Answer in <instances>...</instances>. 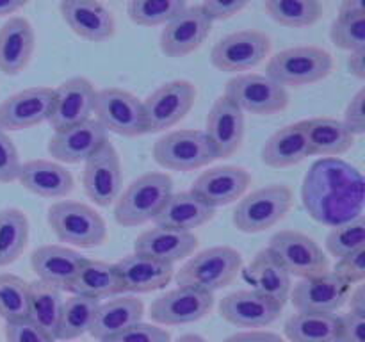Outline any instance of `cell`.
I'll return each instance as SVG.
<instances>
[{
	"instance_id": "5bb4252c",
	"label": "cell",
	"mask_w": 365,
	"mask_h": 342,
	"mask_svg": "<svg viewBox=\"0 0 365 342\" xmlns=\"http://www.w3.org/2000/svg\"><path fill=\"white\" fill-rule=\"evenodd\" d=\"M96 89L86 77L68 78L66 82L53 89L52 109L48 123L53 132H63L66 128L81 125L91 120L95 113Z\"/></svg>"
},
{
	"instance_id": "d590c367",
	"label": "cell",
	"mask_w": 365,
	"mask_h": 342,
	"mask_svg": "<svg viewBox=\"0 0 365 342\" xmlns=\"http://www.w3.org/2000/svg\"><path fill=\"white\" fill-rule=\"evenodd\" d=\"M61 310H63V296L59 289L34 280L29 284V317L39 330L56 341L57 326H59Z\"/></svg>"
},
{
	"instance_id": "ab89813d",
	"label": "cell",
	"mask_w": 365,
	"mask_h": 342,
	"mask_svg": "<svg viewBox=\"0 0 365 342\" xmlns=\"http://www.w3.org/2000/svg\"><path fill=\"white\" fill-rule=\"evenodd\" d=\"M187 7L184 0H130L127 4L128 18L141 27L166 25Z\"/></svg>"
},
{
	"instance_id": "8992f818",
	"label": "cell",
	"mask_w": 365,
	"mask_h": 342,
	"mask_svg": "<svg viewBox=\"0 0 365 342\" xmlns=\"http://www.w3.org/2000/svg\"><path fill=\"white\" fill-rule=\"evenodd\" d=\"M292 191L285 184H271L250 192L234 209L235 228L245 234H260L280 223L292 207Z\"/></svg>"
},
{
	"instance_id": "7402d4cb",
	"label": "cell",
	"mask_w": 365,
	"mask_h": 342,
	"mask_svg": "<svg viewBox=\"0 0 365 342\" xmlns=\"http://www.w3.org/2000/svg\"><path fill=\"white\" fill-rule=\"evenodd\" d=\"M284 306L255 291H237L225 296L220 314L225 321L239 328H264L280 317Z\"/></svg>"
},
{
	"instance_id": "277c9868",
	"label": "cell",
	"mask_w": 365,
	"mask_h": 342,
	"mask_svg": "<svg viewBox=\"0 0 365 342\" xmlns=\"http://www.w3.org/2000/svg\"><path fill=\"white\" fill-rule=\"evenodd\" d=\"M334 70V57L319 46H294L274 53L266 75L282 88H302L323 81Z\"/></svg>"
},
{
	"instance_id": "ac0fdd59",
	"label": "cell",
	"mask_w": 365,
	"mask_h": 342,
	"mask_svg": "<svg viewBox=\"0 0 365 342\" xmlns=\"http://www.w3.org/2000/svg\"><path fill=\"white\" fill-rule=\"evenodd\" d=\"M252 184V175L239 166H217L203 171L192 184L191 192L216 210L242 198Z\"/></svg>"
},
{
	"instance_id": "ba28073f",
	"label": "cell",
	"mask_w": 365,
	"mask_h": 342,
	"mask_svg": "<svg viewBox=\"0 0 365 342\" xmlns=\"http://www.w3.org/2000/svg\"><path fill=\"white\" fill-rule=\"evenodd\" d=\"M269 249L284 266L289 276L314 278L330 273L327 253L309 235L294 230H280L271 237Z\"/></svg>"
},
{
	"instance_id": "d6a6232c",
	"label": "cell",
	"mask_w": 365,
	"mask_h": 342,
	"mask_svg": "<svg viewBox=\"0 0 365 342\" xmlns=\"http://www.w3.org/2000/svg\"><path fill=\"white\" fill-rule=\"evenodd\" d=\"M310 155H321L323 159L337 157L351 150L355 135L344 127V123L334 118H314L303 120Z\"/></svg>"
},
{
	"instance_id": "603a6c76",
	"label": "cell",
	"mask_w": 365,
	"mask_h": 342,
	"mask_svg": "<svg viewBox=\"0 0 365 342\" xmlns=\"http://www.w3.org/2000/svg\"><path fill=\"white\" fill-rule=\"evenodd\" d=\"M106 141L107 132L102 125L96 120H88L63 132H56L46 150L59 162L81 164L86 162Z\"/></svg>"
},
{
	"instance_id": "836d02e7",
	"label": "cell",
	"mask_w": 365,
	"mask_h": 342,
	"mask_svg": "<svg viewBox=\"0 0 365 342\" xmlns=\"http://www.w3.org/2000/svg\"><path fill=\"white\" fill-rule=\"evenodd\" d=\"M310 157L303 123L287 125L274 132L262 146V162L269 167H289Z\"/></svg>"
},
{
	"instance_id": "7bdbcfd3",
	"label": "cell",
	"mask_w": 365,
	"mask_h": 342,
	"mask_svg": "<svg viewBox=\"0 0 365 342\" xmlns=\"http://www.w3.org/2000/svg\"><path fill=\"white\" fill-rule=\"evenodd\" d=\"M330 38L337 48L359 52L365 50V13L362 14H339L331 24Z\"/></svg>"
},
{
	"instance_id": "f35d334b",
	"label": "cell",
	"mask_w": 365,
	"mask_h": 342,
	"mask_svg": "<svg viewBox=\"0 0 365 342\" xmlns=\"http://www.w3.org/2000/svg\"><path fill=\"white\" fill-rule=\"evenodd\" d=\"M264 9L277 24L292 28L310 27L323 16V6L317 0H266Z\"/></svg>"
},
{
	"instance_id": "9f6ffc18",
	"label": "cell",
	"mask_w": 365,
	"mask_h": 342,
	"mask_svg": "<svg viewBox=\"0 0 365 342\" xmlns=\"http://www.w3.org/2000/svg\"><path fill=\"white\" fill-rule=\"evenodd\" d=\"M365 13V4L362 0H346L339 7V14H362Z\"/></svg>"
},
{
	"instance_id": "d6986e66",
	"label": "cell",
	"mask_w": 365,
	"mask_h": 342,
	"mask_svg": "<svg viewBox=\"0 0 365 342\" xmlns=\"http://www.w3.org/2000/svg\"><path fill=\"white\" fill-rule=\"evenodd\" d=\"M59 11L68 27L91 43L107 41L116 32V20L109 7L96 0H66L59 4Z\"/></svg>"
},
{
	"instance_id": "f5cc1de1",
	"label": "cell",
	"mask_w": 365,
	"mask_h": 342,
	"mask_svg": "<svg viewBox=\"0 0 365 342\" xmlns=\"http://www.w3.org/2000/svg\"><path fill=\"white\" fill-rule=\"evenodd\" d=\"M348 68L355 77L365 78V50H359V52L349 53Z\"/></svg>"
},
{
	"instance_id": "1f68e13d",
	"label": "cell",
	"mask_w": 365,
	"mask_h": 342,
	"mask_svg": "<svg viewBox=\"0 0 365 342\" xmlns=\"http://www.w3.org/2000/svg\"><path fill=\"white\" fill-rule=\"evenodd\" d=\"M143 316H145V305L141 299L134 298V296L109 299L98 306L95 323H93L89 333L96 341H103V338L114 337L127 328L141 323Z\"/></svg>"
},
{
	"instance_id": "4fadbf2b",
	"label": "cell",
	"mask_w": 365,
	"mask_h": 342,
	"mask_svg": "<svg viewBox=\"0 0 365 342\" xmlns=\"http://www.w3.org/2000/svg\"><path fill=\"white\" fill-rule=\"evenodd\" d=\"M123 184L121 160L118 150L107 139L88 160H86L82 185L84 192L95 205L109 207L118 200Z\"/></svg>"
},
{
	"instance_id": "60d3db41",
	"label": "cell",
	"mask_w": 365,
	"mask_h": 342,
	"mask_svg": "<svg viewBox=\"0 0 365 342\" xmlns=\"http://www.w3.org/2000/svg\"><path fill=\"white\" fill-rule=\"evenodd\" d=\"M0 317L6 323L29 317V281L16 274H0Z\"/></svg>"
},
{
	"instance_id": "6da1fadb",
	"label": "cell",
	"mask_w": 365,
	"mask_h": 342,
	"mask_svg": "<svg viewBox=\"0 0 365 342\" xmlns=\"http://www.w3.org/2000/svg\"><path fill=\"white\" fill-rule=\"evenodd\" d=\"M302 202L312 219L331 228L362 217V173L339 157L316 160L303 178Z\"/></svg>"
},
{
	"instance_id": "11a10c76",
	"label": "cell",
	"mask_w": 365,
	"mask_h": 342,
	"mask_svg": "<svg viewBox=\"0 0 365 342\" xmlns=\"http://www.w3.org/2000/svg\"><path fill=\"white\" fill-rule=\"evenodd\" d=\"M25 7V0H0V18L18 13Z\"/></svg>"
},
{
	"instance_id": "4dcf8cb0",
	"label": "cell",
	"mask_w": 365,
	"mask_h": 342,
	"mask_svg": "<svg viewBox=\"0 0 365 342\" xmlns=\"http://www.w3.org/2000/svg\"><path fill=\"white\" fill-rule=\"evenodd\" d=\"M216 210L207 207L205 203L200 202L191 191L177 192L171 195L166 205L157 214L155 221L157 227L170 228L177 232H192L195 228L209 223L214 217Z\"/></svg>"
},
{
	"instance_id": "cb8c5ba5",
	"label": "cell",
	"mask_w": 365,
	"mask_h": 342,
	"mask_svg": "<svg viewBox=\"0 0 365 342\" xmlns=\"http://www.w3.org/2000/svg\"><path fill=\"white\" fill-rule=\"evenodd\" d=\"M123 292L145 294V292L160 291L173 280L175 267L150 256L132 253L114 264Z\"/></svg>"
},
{
	"instance_id": "4316f807",
	"label": "cell",
	"mask_w": 365,
	"mask_h": 342,
	"mask_svg": "<svg viewBox=\"0 0 365 342\" xmlns=\"http://www.w3.org/2000/svg\"><path fill=\"white\" fill-rule=\"evenodd\" d=\"M36 48V34L31 21L24 16H11L0 27V71L18 75L27 68Z\"/></svg>"
},
{
	"instance_id": "d4e9b609",
	"label": "cell",
	"mask_w": 365,
	"mask_h": 342,
	"mask_svg": "<svg viewBox=\"0 0 365 342\" xmlns=\"http://www.w3.org/2000/svg\"><path fill=\"white\" fill-rule=\"evenodd\" d=\"M196 248H198V237L192 232H177L163 227L143 232L134 242V253L171 266L191 256Z\"/></svg>"
},
{
	"instance_id": "816d5d0a",
	"label": "cell",
	"mask_w": 365,
	"mask_h": 342,
	"mask_svg": "<svg viewBox=\"0 0 365 342\" xmlns=\"http://www.w3.org/2000/svg\"><path fill=\"white\" fill-rule=\"evenodd\" d=\"M223 342H284V338L271 331H242L225 338Z\"/></svg>"
},
{
	"instance_id": "2e32d148",
	"label": "cell",
	"mask_w": 365,
	"mask_h": 342,
	"mask_svg": "<svg viewBox=\"0 0 365 342\" xmlns=\"http://www.w3.org/2000/svg\"><path fill=\"white\" fill-rule=\"evenodd\" d=\"M214 309V294L196 289L178 287L153 299L150 305V317L153 323L164 326L189 324L209 316Z\"/></svg>"
},
{
	"instance_id": "f907efd6",
	"label": "cell",
	"mask_w": 365,
	"mask_h": 342,
	"mask_svg": "<svg viewBox=\"0 0 365 342\" xmlns=\"http://www.w3.org/2000/svg\"><path fill=\"white\" fill-rule=\"evenodd\" d=\"M341 342H365V316L348 312L341 317Z\"/></svg>"
},
{
	"instance_id": "ee69618b",
	"label": "cell",
	"mask_w": 365,
	"mask_h": 342,
	"mask_svg": "<svg viewBox=\"0 0 365 342\" xmlns=\"http://www.w3.org/2000/svg\"><path fill=\"white\" fill-rule=\"evenodd\" d=\"M171 335L170 331L164 328L157 326V324H146L138 323L134 326L127 328L121 333L114 335V337L103 338L100 342H170Z\"/></svg>"
},
{
	"instance_id": "7c38bea8",
	"label": "cell",
	"mask_w": 365,
	"mask_h": 342,
	"mask_svg": "<svg viewBox=\"0 0 365 342\" xmlns=\"http://www.w3.org/2000/svg\"><path fill=\"white\" fill-rule=\"evenodd\" d=\"M271 52L269 36L260 31H237L221 38L210 52L214 68L227 73L259 66Z\"/></svg>"
},
{
	"instance_id": "44dd1931",
	"label": "cell",
	"mask_w": 365,
	"mask_h": 342,
	"mask_svg": "<svg viewBox=\"0 0 365 342\" xmlns=\"http://www.w3.org/2000/svg\"><path fill=\"white\" fill-rule=\"evenodd\" d=\"M203 132L214 146L217 159L232 157L245 139V113L225 95L220 96L207 116Z\"/></svg>"
},
{
	"instance_id": "9c48e42d",
	"label": "cell",
	"mask_w": 365,
	"mask_h": 342,
	"mask_svg": "<svg viewBox=\"0 0 365 342\" xmlns=\"http://www.w3.org/2000/svg\"><path fill=\"white\" fill-rule=\"evenodd\" d=\"M225 96L242 113L255 116H271L289 105L287 89L260 73H245L230 78L225 88Z\"/></svg>"
},
{
	"instance_id": "7dc6e473",
	"label": "cell",
	"mask_w": 365,
	"mask_h": 342,
	"mask_svg": "<svg viewBox=\"0 0 365 342\" xmlns=\"http://www.w3.org/2000/svg\"><path fill=\"white\" fill-rule=\"evenodd\" d=\"M6 341L7 342H53L52 337L39 330L31 319L14 321V323H6Z\"/></svg>"
},
{
	"instance_id": "484cf974",
	"label": "cell",
	"mask_w": 365,
	"mask_h": 342,
	"mask_svg": "<svg viewBox=\"0 0 365 342\" xmlns=\"http://www.w3.org/2000/svg\"><path fill=\"white\" fill-rule=\"evenodd\" d=\"M84 262V256L75 249L66 246H39L31 255V266L39 281L59 289L61 292L68 291L78 267Z\"/></svg>"
},
{
	"instance_id": "7a4b0ae2",
	"label": "cell",
	"mask_w": 365,
	"mask_h": 342,
	"mask_svg": "<svg viewBox=\"0 0 365 342\" xmlns=\"http://www.w3.org/2000/svg\"><path fill=\"white\" fill-rule=\"evenodd\" d=\"M173 195V180L166 173H145L135 178L118 196L114 205V219L121 227H139L155 219L170 196Z\"/></svg>"
},
{
	"instance_id": "f546056e",
	"label": "cell",
	"mask_w": 365,
	"mask_h": 342,
	"mask_svg": "<svg viewBox=\"0 0 365 342\" xmlns=\"http://www.w3.org/2000/svg\"><path fill=\"white\" fill-rule=\"evenodd\" d=\"M66 292L100 301V299L123 294V289H121L114 264L84 259L71 284L68 285Z\"/></svg>"
},
{
	"instance_id": "3957f363",
	"label": "cell",
	"mask_w": 365,
	"mask_h": 342,
	"mask_svg": "<svg viewBox=\"0 0 365 342\" xmlns=\"http://www.w3.org/2000/svg\"><path fill=\"white\" fill-rule=\"evenodd\" d=\"M242 267V256L230 246H214L189 259L177 273L178 287L214 294L235 280Z\"/></svg>"
},
{
	"instance_id": "ffe728a7",
	"label": "cell",
	"mask_w": 365,
	"mask_h": 342,
	"mask_svg": "<svg viewBox=\"0 0 365 342\" xmlns=\"http://www.w3.org/2000/svg\"><path fill=\"white\" fill-rule=\"evenodd\" d=\"M53 89L29 88L9 96L0 103V128L24 130L48 121L52 109Z\"/></svg>"
},
{
	"instance_id": "6f0895ef",
	"label": "cell",
	"mask_w": 365,
	"mask_h": 342,
	"mask_svg": "<svg viewBox=\"0 0 365 342\" xmlns=\"http://www.w3.org/2000/svg\"><path fill=\"white\" fill-rule=\"evenodd\" d=\"M177 342H207V341L196 333H185V335H182Z\"/></svg>"
},
{
	"instance_id": "bcb514c9",
	"label": "cell",
	"mask_w": 365,
	"mask_h": 342,
	"mask_svg": "<svg viewBox=\"0 0 365 342\" xmlns=\"http://www.w3.org/2000/svg\"><path fill=\"white\" fill-rule=\"evenodd\" d=\"M335 274L348 281L349 285L364 284L365 280V248L356 249V252L349 253V255L339 259L337 266H335Z\"/></svg>"
},
{
	"instance_id": "e0dca14e",
	"label": "cell",
	"mask_w": 365,
	"mask_h": 342,
	"mask_svg": "<svg viewBox=\"0 0 365 342\" xmlns=\"http://www.w3.org/2000/svg\"><path fill=\"white\" fill-rule=\"evenodd\" d=\"M212 21L205 16L202 7L187 6L170 24H166L160 34V50L168 57H185L198 50L209 38Z\"/></svg>"
},
{
	"instance_id": "30bf717a",
	"label": "cell",
	"mask_w": 365,
	"mask_h": 342,
	"mask_svg": "<svg viewBox=\"0 0 365 342\" xmlns=\"http://www.w3.org/2000/svg\"><path fill=\"white\" fill-rule=\"evenodd\" d=\"M93 114L106 132H113L123 138H138L146 134L143 102L125 89L107 88L96 93Z\"/></svg>"
},
{
	"instance_id": "52a82bcc",
	"label": "cell",
	"mask_w": 365,
	"mask_h": 342,
	"mask_svg": "<svg viewBox=\"0 0 365 342\" xmlns=\"http://www.w3.org/2000/svg\"><path fill=\"white\" fill-rule=\"evenodd\" d=\"M153 159L164 170L195 171L209 166L217 155L205 132L184 128L157 139L153 145Z\"/></svg>"
},
{
	"instance_id": "83f0119b",
	"label": "cell",
	"mask_w": 365,
	"mask_h": 342,
	"mask_svg": "<svg viewBox=\"0 0 365 342\" xmlns=\"http://www.w3.org/2000/svg\"><path fill=\"white\" fill-rule=\"evenodd\" d=\"M18 182L41 198H64L75 187L70 171L52 160H29L21 164Z\"/></svg>"
},
{
	"instance_id": "74e56055",
	"label": "cell",
	"mask_w": 365,
	"mask_h": 342,
	"mask_svg": "<svg viewBox=\"0 0 365 342\" xmlns=\"http://www.w3.org/2000/svg\"><path fill=\"white\" fill-rule=\"evenodd\" d=\"M29 242V219L20 209L0 210V267L16 262Z\"/></svg>"
},
{
	"instance_id": "e575fe53",
	"label": "cell",
	"mask_w": 365,
	"mask_h": 342,
	"mask_svg": "<svg viewBox=\"0 0 365 342\" xmlns=\"http://www.w3.org/2000/svg\"><path fill=\"white\" fill-rule=\"evenodd\" d=\"M284 331L291 342H341V317L298 312L285 321Z\"/></svg>"
},
{
	"instance_id": "b9f144b4",
	"label": "cell",
	"mask_w": 365,
	"mask_h": 342,
	"mask_svg": "<svg viewBox=\"0 0 365 342\" xmlns=\"http://www.w3.org/2000/svg\"><path fill=\"white\" fill-rule=\"evenodd\" d=\"M360 248H365L364 216L356 217L349 223L334 227L327 237V249L335 259H342V256L349 255Z\"/></svg>"
},
{
	"instance_id": "9a60e30c",
	"label": "cell",
	"mask_w": 365,
	"mask_h": 342,
	"mask_svg": "<svg viewBox=\"0 0 365 342\" xmlns=\"http://www.w3.org/2000/svg\"><path fill=\"white\" fill-rule=\"evenodd\" d=\"M351 285L339 278L335 273L321 274L314 278H303L294 289H291L292 305L298 312L335 314L346 305Z\"/></svg>"
},
{
	"instance_id": "c3c4849f",
	"label": "cell",
	"mask_w": 365,
	"mask_h": 342,
	"mask_svg": "<svg viewBox=\"0 0 365 342\" xmlns=\"http://www.w3.org/2000/svg\"><path fill=\"white\" fill-rule=\"evenodd\" d=\"M202 11L210 21H221V20H230L235 14L245 11L248 7L246 0H234V2H216V0H205L200 4Z\"/></svg>"
},
{
	"instance_id": "f6af8a7d",
	"label": "cell",
	"mask_w": 365,
	"mask_h": 342,
	"mask_svg": "<svg viewBox=\"0 0 365 342\" xmlns=\"http://www.w3.org/2000/svg\"><path fill=\"white\" fill-rule=\"evenodd\" d=\"M20 155L13 139L0 128V184H11L20 175Z\"/></svg>"
},
{
	"instance_id": "f1b7e54d",
	"label": "cell",
	"mask_w": 365,
	"mask_h": 342,
	"mask_svg": "<svg viewBox=\"0 0 365 342\" xmlns=\"http://www.w3.org/2000/svg\"><path fill=\"white\" fill-rule=\"evenodd\" d=\"M245 278L253 285V291L285 306L292 289L291 276L269 249L266 248L257 253L252 264L245 269Z\"/></svg>"
},
{
	"instance_id": "8fae6325",
	"label": "cell",
	"mask_w": 365,
	"mask_h": 342,
	"mask_svg": "<svg viewBox=\"0 0 365 342\" xmlns=\"http://www.w3.org/2000/svg\"><path fill=\"white\" fill-rule=\"evenodd\" d=\"M196 86L189 81H171L159 86L143 102L146 134H155L175 127L195 107Z\"/></svg>"
},
{
	"instance_id": "db71d44e",
	"label": "cell",
	"mask_w": 365,
	"mask_h": 342,
	"mask_svg": "<svg viewBox=\"0 0 365 342\" xmlns=\"http://www.w3.org/2000/svg\"><path fill=\"white\" fill-rule=\"evenodd\" d=\"M349 303H351V309L349 312H355V314H362L365 316V287L364 284H359L356 291H351L349 294Z\"/></svg>"
},
{
	"instance_id": "681fc988",
	"label": "cell",
	"mask_w": 365,
	"mask_h": 342,
	"mask_svg": "<svg viewBox=\"0 0 365 342\" xmlns=\"http://www.w3.org/2000/svg\"><path fill=\"white\" fill-rule=\"evenodd\" d=\"M364 102H365V89L362 88L351 102L348 103L344 113V127L351 132L353 135H362L365 132V114H364Z\"/></svg>"
},
{
	"instance_id": "8d00e7d4",
	"label": "cell",
	"mask_w": 365,
	"mask_h": 342,
	"mask_svg": "<svg viewBox=\"0 0 365 342\" xmlns=\"http://www.w3.org/2000/svg\"><path fill=\"white\" fill-rule=\"evenodd\" d=\"M98 306L100 301L84 298V296H73V298L63 301L56 341H73L84 333H89L93 323H95Z\"/></svg>"
},
{
	"instance_id": "5b68a950",
	"label": "cell",
	"mask_w": 365,
	"mask_h": 342,
	"mask_svg": "<svg viewBox=\"0 0 365 342\" xmlns=\"http://www.w3.org/2000/svg\"><path fill=\"white\" fill-rule=\"evenodd\" d=\"M56 237L78 248H95L106 242L107 224L93 207L81 202H57L46 214Z\"/></svg>"
}]
</instances>
